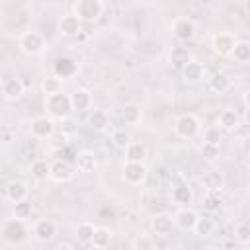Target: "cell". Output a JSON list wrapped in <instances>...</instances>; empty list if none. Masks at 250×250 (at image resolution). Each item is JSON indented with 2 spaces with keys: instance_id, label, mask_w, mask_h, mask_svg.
<instances>
[{
  "instance_id": "32",
  "label": "cell",
  "mask_w": 250,
  "mask_h": 250,
  "mask_svg": "<svg viewBox=\"0 0 250 250\" xmlns=\"http://www.w3.org/2000/svg\"><path fill=\"white\" fill-rule=\"evenodd\" d=\"M213 230H215V223H213L209 217H197L195 227H193V232H195L197 236L207 238V236L213 234Z\"/></svg>"
},
{
  "instance_id": "26",
  "label": "cell",
  "mask_w": 250,
  "mask_h": 250,
  "mask_svg": "<svg viewBox=\"0 0 250 250\" xmlns=\"http://www.w3.org/2000/svg\"><path fill=\"white\" fill-rule=\"evenodd\" d=\"M146 160V148L141 143H129V146L125 148V162H139L145 164Z\"/></svg>"
},
{
  "instance_id": "4",
  "label": "cell",
  "mask_w": 250,
  "mask_h": 250,
  "mask_svg": "<svg viewBox=\"0 0 250 250\" xmlns=\"http://www.w3.org/2000/svg\"><path fill=\"white\" fill-rule=\"evenodd\" d=\"M45 107L49 111V117H57V119H68L70 111H72V105H70V96L61 92V94H55V96H49L45 100Z\"/></svg>"
},
{
  "instance_id": "27",
  "label": "cell",
  "mask_w": 250,
  "mask_h": 250,
  "mask_svg": "<svg viewBox=\"0 0 250 250\" xmlns=\"http://www.w3.org/2000/svg\"><path fill=\"white\" fill-rule=\"evenodd\" d=\"M109 242H111V230H109L107 227H96L90 244H92L96 250H104V248L109 246Z\"/></svg>"
},
{
  "instance_id": "31",
  "label": "cell",
  "mask_w": 250,
  "mask_h": 250,
  "mask_svg": "<svg viewBox=\"0 0 250 250\" xmlns=\"http://www.w3.org/2000/svg\"><path fill=\"white\" fill-rule=\"evenodd\" d=\"M39 88L45 94V98H49V96H55V94L62 92V80H59L57 76H47V78L41 80Z\"/></svg>"
},
{
  "instance_id": "14",
  "label": "cell",
  "mask_w": 250,
  "mask_h": 250,
  "mask_svg": "<svg viewBox=\"0 0 250 250\" xmlns=\"http://www.w3.org/2000/svg\"><path fill=\"white\" fill-rule=\"evenodd\" d=\"M201 186L207 193H221L225 188V176L221 170H209L201 176Z\"/></svg>"
},
{
  "instance_id": "22",
  "label": "cell",
  "mask_w": 250,
  "mask_h": 250,
  "mask_svg": "<svg viewBox=\"0 0 250 250\" xmlns=\"http://www.w3.org/2000/svg\"><path fill=\"white\" fill-rule=\"evenodd\" d=\"M203 72H205L203 64L191 59V61L182 68V78H184L186 82H189V84H195V82H199V80L203 78Z\"/></svg>"
},
{
  "instance_id": "15",
  "label": "cell",
  "mask_w": 250,
  "mask_h": 250,
  "mask_svg": "<svg viewBox=\"0 0 250 250\" xmlns=\"http://www.w3.org/2000/svg\"><path fill=\"white\" fill-rule=\"evenodd\" d=\"M197 217H199L197 211H193L189 207H182V209L176 211V215L172 217V221H174V227H178L182 230H193Z\"/></svg>"
},
{
  "instance_id": "18",
  "label": "cell",
  "mask_w": 250,
  "mask_h": 250,
  "mask_svg": "<svg viewBox=\"0 0 250 250\" xmlns=\"http://www.w3.org/2000/svg\"><path fill=\"white\" fill-rule=\"evenodd\" d=\"M27 193H29V189H27V186H25L21 180H12V182H8V186H6V197H8V201H12V203L25 201V199H27Z\"/></svg>"
},
{
  "instance_id": "36",
  "label": "cell",
  "mask_w": 250,
  "mask_h": 250,
  "mask_svg": "<svg viewBox=\"0 0 250 250\" xmlns=\"http://www.w3.org/2000/svg\"><path fill=\"white\" fill-rule=\"evenodd\" d=\"M111 143L117 146V148H127L129 146V143H131V135H129V131H125V129H115L113 133H111Z\"/></svg>"
},
{
  "instance_id": "1",
  "label": "cell",
  "mask_w": 250,
  "mask_h": 250,
  "mask_svg": "<svg viewBox=\"0 0 250 250\" xmlns=\"http://www.w3.org/2000/svg\"><path fill=\"white\" fill-rule=\"evenodd\" d=\"M105 6L102 0H76L72 4V14L84 23H92L96 20H100V16L104 14Z\"/></svg>"
},
{
  "instance_id": "30",
  "label": "cell",
  "mask_w": 250,
  "mask_h": 250,
  "mask_svg": "<svg viewBox=\"0 0 250 250\" xmlns=\"http://www.w3.org/2000/svg\"><path fill=\"white\" fill-rule=\"evenodd\" d=\"M189 61H191V55H189V51L186 47H174L170 51V62H172V66H176V68L182 70Z\"/></svg>"
},
{
  "instance_id": "29",
  "label": "cell",
  "mask_w": 250,
  "mask_h": 250,
  "mask_svg": "<svg viewBox=\"0 0 250 250\" xmlns=\"http://www.w3.org/2000/svg\"><path fill=\"white\" fill-rule=\"evenodd\" d=\"M88 125L94 129V131H105L107 125H109V115L104 111V109H94L88 117Z\"/></svg>"
},
{
  "instance_id": "38",
  "label": "cell",
  "mask_w": 250,
  "mask_h": 250,
  "mask_svg": "<svg viewBox=\"0 0 250 250\" xmlns=\"http://www.w3.org/2000/svg\"><path fill=\"white\" fill-rule=\"evenodd\" d=\"M221 197H219V193H205V197H203V209L205 211H209V213H215V211H219L221 209Z\"/></svg>"
},
{
  "instance_id": "10",
  "label": "cell",
  "mask_w": 250,
  "mask_h": 250,
  "mask_svg": "<svg viewBox=\"0 0 250 250\" xmlns=\"http://www.w3.org/2000/svg\"><path fill=\"white\" fill-rule=\"evenodd\" d=\"M174 37L180 41H191L195 37V23L189 18H176L172 21Z\"/></svg>"
},
{
  "instance_id": "3",
  "label": "cell",
  "mask_w": 250,
  "mask_h": 250,
  "mask_svg": "<svg viewBox=\"0 0 250 250\" xmlns=\"http://www.w3.org/2000/svg\"><path fill=\"white\" fill-rule=\"evenodd\" d=\"M18 47H20V51L23 55L35 57V55L43 53V49H45V37L39 31H35V29H27V31H23L20 35Z\"/></svg>"
},
{
  "instance_id": "2",
  "label": "cell",
  "mask_w": 250,
  "mask_h": 250,
  "mask_svg": "<svg viewBox=\"0 0 250 250\" xmlns=\"http://www.w3.org/2000/svg\"><path fill=\"white\" fill-rule=\"evenodd\" d=\"M27 236H29V230H27V227H25V221L10 219V221H6L4 227H2V238H4L6 244H12V246L21 244V242L27 240Z\"/></svg>"
},
{
  "instance_id": "39",
  "label": "cell",
  "mask_w": 250,
  "mask_h": 250,
  "mask_svg": "<svg viewBox=\"0 0 250 250\" xmlns=\"http://www.w3.org/2000/svg\"><path fill=\"white\" fill-rule=\"evenodd\" d=\"M234 238L240 244H248L250 242V225L248 223H238L234 227Z\"/></svg>"
},
{
  "instance_id": "35",
  "label": "cell",
  "mask_w": 250,
  "mask_h": 250,
  "mask_svg": "<svg viewBox=\"0 0 250 250\" xmlns=\"http://www.w3.org/2000/svg\"><path fill=\"white\" fill-rule=\"evenodd\" d=\"M203 141L205 145H213V146H219L221 141H223V131L219 127H207L203 131Z\"/></svg>"
},
{
  "instance_id": "40",
  "label": "cell",
  "mask_w": 250,
  "mask_h": 250,
  "mask_svg": "<svg viewBox=\"0 0 250 250\" xmlns=\"http://www.w3.org/2000/svg\"><path fill=\"white\" fill-rule=\"evenodd\" d=\"M133 250H154V240L148 234H139L133 240Z\"/></svg>"
},
{
  "instance_id": "44",
  "label": "cell",
  "mask_w": 250,
  "mask_h": 250,
  "mask_svg": "<svg viewBox=\"0 0 250 250\" xmlns=\"http://www.w3.org/2000/svg\"><path fill=\"white\" fill-rule=\"evenodd\" d=\"M2 82H4V80H2V76H0V88H2Z\"/></svg>"
},
{
  "instance_id": "28",
  "label": "cell",
  "mask_w": 250,
  "mask_h": 250,
  "mask_svg": "<svg viewBox=\"0 0 250 250\" xmlns=\"http://www.w3.org/2000/svg\"><path fill=\"white\" fill-rule=\"evenodd\" d=\"M29 172H31V176H33L35 180L43 182V180H47V178H49V174H51V162H49V160H45V158H37V160H33V162H31Z\"/></svg>"
},
{
  "instance_id": "25",
  "label": "cell",
  "mask_w": 250,
  "mask_h": 250,
  "mask_svg": "<svg viewBox=\"0 0 250 250\" xmlns=\"http://www.w3.org/2000/svg\"><path fill=\"white\" fill-rule=\"evenodd\" d=\"M121 119H123V123H127V125H137V123H141V119H143V107H141L139 104H135V102L125 104L123 109H121Z\"/></svg>"
},
{
  "instance_id": "6",
  "label": "cell",
  "mask_w": 250,
  "mask_h": 250,
  "mask_svg": "<svg viewBox=\"0 0 250 250\" xmlns=\"http://www.w3.org/2000/svg\"><path fill=\"white\" fill-rule=\"evenodd\" d=\"M234 35L232 33H227V31H221V33H215L213 39H211V47L213 51L219 55V57H230L232 49H234Z\"/></svg>"
},
{
  "instance_id": "33",
  "label": "cell",
  "mask_w": 250,
  "mask_h": 250,
  "mask_svg": "<svg viewBox=\"0 0 250 250\" xmlns=\"http://www.w3.org/2000/svg\"><path fill=\"white\" fill-rule=\"evenodd\" d=\"M230 57L236 61V62H248L250 61V43L248 41H236L234 43V49L230 53Z\"/></svg>"
},
{
  "instance_id": "13",
  "label": "cell",
  "mask_w": 250,
  "mask_h": 250,
  "mask_svg": "<svg viewBox=\"0 0 250 250\" xmlns=\"http://www.w3.org/2000/svg\"><path fill=\"white\" fill-rule=\"evenodd\" d=\"M74 176V168L68 160H55L51 162V174L49 178L59 182V184H64V182H70Z\"/></svg>"
},
{
  "instance_id": "21",
  "label": "cell",
  "mask_w": 250,
  "mask_h": 250,
  "mask_svg": "<svg viewBox=\"0 0 250 250\" xmlns=\"http://www.w3.org/2000/svg\"><path fill=\"white\" fill-rule=\"evenodd\" d=\"M96 164H98V160H96V156H94L92 150H80V152L74 156V166H76L78 172H84V174L94 172Z\"/></svg>"
},
{
  "instance_id": "17",
  "label": "cell",
  "mask_w": 250,
  "mask_h": 250,
  "mask_svg": "<svg viewBox=\"0 0 250 250\" xmlns=\"http://www.w3.org/2000/svg\"><path fill=\"white\" fill-rule=\"evenodd\" d=\"M23 92H25V88H23V82H21L20 78H6V80L2 82V94H4V98L10 100V102L20 100V98L23 96Z\"/></svg>"
},
{
  "instance_id": "37",
  "label": "cell",
  "mask_w": 250,
  "mask_h": 250,
  "mask_svg": "<svg viewBox=\"0 0 250 250\" xmlns=\"http://www.w3.org/2000/svg\"><path fill=\"white\" fill-rule=\"evenodd\" d=\"M94 225L92 223H80L78 227H76V236H78V240L80 242H84V244H90V240H92V234H94Z\"/></svg>"
},
{
  "instance_id": "24",
  "label": "cell",
  "mask_w": 250,
  "mask_h": 250,
  "mask_svg": "<svg viewBox=\"0 0 250 250\" xmlns=\"http://www.w3.org/2000/svg\"><path fill=\"white\" fill-rule=\"evenodd\" d=\"M209 88L215 92V94H225L232 88V78L225 72H215L211 78H209Z\"/></svg>"
},
{
  "instance_id": "42",
  "label": "cell",
  "mask_w": 250,
  "mask_h": 250,
  "mask_svg": "<svg viewBox=\"0 0 250 250\" xmlns=\"http://www.w3.org/2000/svg\"><path fill=\"white\" fill-rule=\"evenodd\" d=\"M57 250H74V248H72L70 244H59V246H57Z\"/></svg>"
},
{
  "instance_id": "41",
  "label": "cell",
  "mask_w": 250,
  "mask_h": 250,
  "mask_svg": "<svg viewBox=\"0 0 250 250\" xmlns=\"http://www.w3.org/2000/svg\"><path fill=\"white\" fill-rule=\"evenodd\" d=\"M199 152H201L203 160H207V162H215L219 158V146H213V145H205L203 143V146H201Z\"/></svg>"
},
{
  "instance_id": "43",
  "label": "cell",
  "mask_w": 250,
  "mask_h": 250,
  "mask_svg": "<svg viewBox=\"0 0 250 250\" xmlns=\"http://www.w3.org/2000/svg\"><path fill=\"white\" fill-rule=\"evenodd\" d=\"M207 250H223L221 246H211V248H207Z\"/></svg>"
},
{
  "instance_id": "9",
  "label": "cell",
  "mask_w": 250,
  "mask_h": 250,
  "mask_svg": "<svg viewBox=\"0 0 250 250\" xmlns=\"http://www.w3.org/2000/svg\"><path fill=\"white\" fill-rule=\"evenodd\" d=\"M80 31H82V21L72 12L61 16V20H59V33L62 37H76Z\"/></svg>"
},
{
  "instance_id": "11",
  "label": "cell",
  "mask_w": 250,
  "mask_h": 250,
  "mask_svg": "<svg viewBox=\"0 0 250 250\" xmlns=\"http://www.w3.org/2000/svg\"><path fill=\"white\" fill-rule=\"evenodd\" d=\"M57 236V225L51 219H39L33 225V238L39 242H51Z\"/></svg>"
},
{
  "instance_id": "5",
  "label": "cell",
  "mask_w": 250,
  "mask_h": 250,
  "mask_svg": "<svg viewBox=\"0 0 250 250\" xmlns=\"http://www.w3.org/2000/svg\"><path fill=\"white\" fill-rule=\"evenodd\" d=\"M201 131V121L193 113H182L174 121V133L182 139H193Z\"/></svg>"
},
{
  "instance_id": "16",
  "label": "cell",
  "mask_w": 250,
  "mask_h": 250,
  "mask_svg": "<svg viewBox=\"0 0 250 250\" xmlns=\"http://www.w3.org/2000/svg\"><path fill=\"white\" fill-rule=\"evenodd\" d=\"M150 229H152V232H154L156 236H166V234H170L172 229H174L172 215H168V213H158V215H154V217L150 219Z\"/></svg>"
},
{
  "instance_id": "23",
  "label": "cell",
  "mask_w": 250,
  "mask_h": 250,
  "mask_svg": "<svg viewBox=\"0 0 250 250\" xmlns=\"http://www.w3.org/2000/svg\"><path fill=\"white\" fill-rule=\"evenodd\" d=\"M172 201L176 205H182V207H188L191 201H193V191L188 184H178L172 188Z\"/></svg>"
},
{
  "instance_id": "20",
  "label": "cell",
  "mask_w": 250,
  "mask_h": 250,
  "mask_svg": "<svg viewBox=\"0 0 250 250\" xmlns=\"http://www.w3.org/2000/svg\"><path fill=\"white\" fill-rule=\"evenodd\" d=\"M240 127V115L234 111V109H223L219 113V129L221 131H227V133H232Z\"/></svg>"
},
{
  "instance_id": "7",
  "label": "cell",
  "mask_w": 250,
  "mask_h": 250,
  "mask_svg": "<svg viewBox=\"0 0 250 250\" xmlns=\"http://www.w3.org/2000/svg\"><path fill=\"white\" fill-rule=\"evenodd\" d=\"M53 72H55L53 76H57L59 80L61 78H72L78 74V62L72 57H59V59H55Z\"/></svg>"
},
{
  "instance_id": "19",
  "label": "cell",
  "mask_w": 250,
  "mask_h": 250,
  "mask_svg": "<svg viewBox=\"0 0 250 250\" xmlns=\"http://www.w3.org/2000/svg\"><path fill=\"white\" fill-rule=\"evenodd\" d=\"M70 105L76 111H86L92 107V94L86 88H78L70 94Z\"/></svg>"
},
{
  "instance_id": "34",
  "label": "cell",
  "mask_w": 250,
  "mask_h": 250,
  "mask_svg": "<svg viewBox=\"0 0 250 250\" xmlns=\"http://www.w3.org/2000/svg\"><path fill=\"white\" fill-rule=\"evenodd\" d=\"M33 213V205L31 201H20V203H14V219H20V221H27Z\"/></svg>"
},
{
  "instance_id": "12",
  "label": "cell",
  "mask_w": 250,
  "mask_h": 250,
  "mask_svg": "<svg viewBox=\"0 0 250 250\" xmlns=\"http://www.w3.org/2000/svg\"><path fill=\"white\" fill-rule=\"evenodd\" d=\"M31 135L35 139H49L55 135V121L47 115H41V117H35L31 121Z\"/></svg>"
},
{
  "instance_id": "8",
  "label": "cell",
  "mask_w": 250,
  "mask_h": 250,
  "mask_svg": "<svg viewBox=\"0 0 250 250\" xmlns=\"http://www.w3.org/2000/svg\"><path fill=\"white\" fill-rule=\"evenodd\" d=\"M146 178V166L139 162H125L123 164V180L131 186H141Z\"/></svg>"
}]
</instances>
